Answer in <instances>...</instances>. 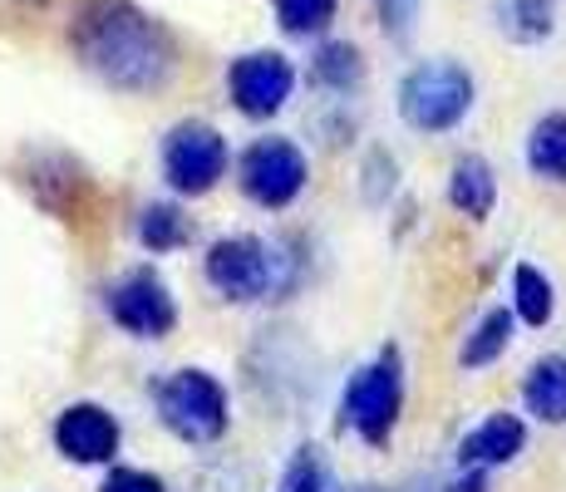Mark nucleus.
<instances>
[{
	"mask_svg": "<svg viewBox=\"0 0 566 492\" xmlns=\"http://www.w3.org/2000/svg\"><path fill=\"white\" fill-rule=\"evenodd\" d=\"M227 168V138L207 124H178L163 144V172L178 192H212Z\"/></svg>",
	"mask_w": 566,
	"mask_h": 492,
	"instance_id": "obj_5",
	"label": "nucleus"
},
{
	"mask_svg": "<svg viewBox=\"0 0 566 492\" xmlns=\"http://www.w3.org/2000/svg\"><path fill=\"white\" fill-rule=\"evenodd\" d=\"M108 315H114L118 331L138 335V341H163V335L178 325V305L172 291L163 286L154 271H134L108 291Z\"/></svg>",
	"mask_w": 566,
	"mask_h": 492,
	"instance_id": "obj_9",
	"label": "nucleus"
},
{
	"mask_svg": "<svg viewBox=\"0 0 566 492\" xmlns=\"http://www.w3.org/2000/svg\"><path fill=\"white\" fill-rule=\"evenodd\" d=\"M40 6H45V0H0V10H15V15L20 10H40Z\"/></svg>",
	"mask_w": 566,
	"mask_h": 492,
	"instance_id": "obj_24",
	"label": "nucleus"
},
{
	"mask_svg": "<svg viewBox=\"0 0 566 492\" xmlns=\"http://www.w3.org/2000/svg\"><path fill=\"white\" fill-rule=\"evenodd\" d=\"M522 443H527V429H522L517 414H488L459 443V458H463V468H503L522 453Z\"/></svg>",
	"mask_w": 566,
	"mask_h": 492,
	"instance_id": "obj_11",
	"label": "nucleus"
},
{
	"mask_svg": "<svg viewBox=\"0 0 566 492\" xmlns=\"http://www.w3.org/2000/svg\"><path fill=\"white\" fill-rule=\"evenodd\" d=\"M281 492H325V458L315 443H301L291 453L286 473H281Z\"/></svg>",
	"mask_w": 566,
	"mask_h": 492,
	"instance_id": "obj_21",
	"label": "nucleus"
},
{
	"mask_svg": "<svg viewBox=\"0 0 566 492\" xmlns=\"http://www.w3.org/2000/svg\"><path fill=\"white\" fill-rule=\"evenodd\" d=\"M158 419L178 439L212 443L227 429V389L207 369H178L172 379L158 385Z\"/></svg>",
	"mask_w": 566,
	"mask_h": 492,
	"instance_id": "obj_4",
	"label": "nucleus"
},
{
	"mask_svg": "<svg viewBox=\"0 0 566 492\" xmlns=\"http://www.w3.org/2000/svg\"><path fill=\"white\" fill-rule=\"evenodd\" d=\"M375 10H379V25H385L395 40H405L413 15H419V0H375Z\"/></svg>",
	"mask_w": 566,
	"mask_h": 492,
	"instance_id": "obj_22",
	"label": "nucleus"
},
{
	"mask_svg": "<svg viewBox=\"0 0 566 492\" xmlns=\"http://www.w3.org/2000/svg\"><path fill=\"white\" fill-rule=\"evenodd\" d=\"M527 168L537 178L566 182V114H547L527 138Z\"/></svg>",
	"mask_w": 566,
	"mask_h": 492,
	"instance_id": "obj_15",
	"label": "nucleus"
},
{
	"mask_svg": "<svg viewBox=\"0 0 566 492\" xmlns=\"http://www.w3.org/2000/svg\"><path fill=\"white\" fill-rule=\"evenodd\" d=\"M449 202L459 207L463 217H473V222H483V217L493 212L497 178H493V168H488L478 153H468V158L453 163V172H449Z\"/></svg>",
	"mask_w": 566,
	"mask_h": 492,
	"instance_id": "obj_12",
	"label": "nucleus"
},
{
	"mask_svg": "<svg viewBox=\"0 0 566 492\" xmlns=\"http://www.w3.org/2000/svg\"><path fill=\"white\" fill-rule=\"evenodd\" d=\"M345 492H385V488H369V483H360V488H345Z\"/></svg>",
	"mask_w": 566,
	"mask_h": 492,
	"instance_id": "obj_25",
	"label": "nucleus"
},
{
	"mask_svg": "<svg viewBox=\"0 0 566 492\" xmlns=\"http://www.w3.org/2000/svg\"><path fill=\"white\" fill-rule=\"evenodd\" d=\"M207 281L227 301H261L276 286V257L261 237H227L207 251Z\"/></svg>",
	"mask_w": 566,
	"mask_h": 492,
	"instance_id": "obj_6",
	"label": "nucleus"
},
{
	"mask_svg": "<svg viewBox=\"0 0 566 492\" xmlns=\"http://www.w3.org/2000/svg\"><path fill=\"white\" fill-rule=\"evenodd\" d=\"M311 74H315V84H321V90H331V94H350L355 84H360V74H365L360 50H355L350 40H331V45L315 50Z\"/></svg>",
	"mask_w": 566,
	"mask_h": 492,
	"instance_id": "obj_16",
	"label": "nucleus"
},
{
	"mask_svg": "<svg viewBox=\"0 0 566 492\" xmlns=\"http://www.w3.org/2000/svg\"><path fill=\"white\" fill-rule=\"evenodd\" d=\"M70 50L94 80L118 94H158L178 74V40L134 0H80Z\"/></svg>",
	"mask_w": 566,
	"mask_h": 492,
	"instance_id": "obj_1",
	"label": "nucleus"
},
{
	"mask_svg": "<svg viewBox=\"0 0 566 492\" xmlns=\"http://www.w3.org/2000/svg\"><path fill=\"white\" fill-rule=\"evenodd\" d=\"M513 301H517V315L527 325H547L552 311H557V295H552L547 271H537V266L522 261V266L513 271Z\"/></svg>",
	"mask_w": 566,
	"mask_h": 492,
	"instance_id": "obj_17",
	"label": "nucleus"
},
{
	"mask_svg": "<svg viewBox=\"0 0 566 492\" xmlns=\"http://www.w3.org/2000/svg\"><path fill=\"white\" fill-rule=\"evenodd\" d=\"M399 409H405V365H399V349L389 345V349H379V359L355 369V379L345 385V423L369 448H379L395 433Z\"/></svg>",
	"mask_w": 566,
	"mask_h": 492,
	"instance_id": "obj_3",
	"label": "nucleus"
},
{
	"mask_svg": "<svg viewBox=\"0 0 566 492\" xmlns=\"http://www.w3.org/2000/svg\"><path fill=\"white\" fill-rule=\"evenodd\" d=\"M522 399L542 423H566V355H547L527 369Z\"/></svg>",
	"mask_w": 566,
	"mask_h": 492,
	"instance_id": "obj_13",
	"label": "nucleus"
},
{
	"mask_svg": "<svg viewBox=\"0 0 566 492\" xmlns=\"http://www.w3.org/2000/svg\"><path fill=\"white\" fill-rule=\"evenodd\" d=\"M227 90H232V104L242 108L247 118H271L286 108L291 90H296V70H291L286 54L276 50H252L232 64L227 74Z\"/></svg>",
	"mask_w": 566,
	"mask_h": 492,
	"instance_id": "obj_8",
	"label": "nucleus"
},
{
	"mask_svg": "<svg viewBox=\"0 0 566 492\" xmlns=\"http://www.w3.org/2000/svg\"><path fill=\"white\" fill-rule=\"evenodd\" d=\"M507 345H513V315H507V311H488L483 321H478V331L468 335V345H463V369L493 365Z\"/></svg>",
	"mask_w": 566,
	"mask_h": 492,
	"instance_id": "obj_18",
	"label": "nucleus"
},
{
	"mask_svg": "<svg viewBox=\"0 0 566 492\" xmlns=\"http://www.w3.org/2000/svg\"><path fill=\"white\" fill-rule=\"evenodd\" d=\"M138 237H144L148 251H172V247L188 242L192 227H188V217H182L178 207L158 202V207H148V212L138 217Z\"/></svg>",
	"mask_w": 566,
	"mask_h": 492,
	"instance_id": "obj_19",
	"label": "nucleus"
},
{
	"mask_svg": "<svg viewBox=\"0 0 566 492\" xmlns=\"http://www.w3.org/2000/svg\"><path fill=\"white\" fill-rule=\"evenodd\" d=\"M306 188V158L291 138H261L242 153V192L261 207H286Z\"/></svg>",
	"mask_w": 566,
	"mask_h": 492,
	"instance_id": "obj_7",
	"label": "nucleus"
},
{
	"mask_svg": "<svg viewBox=\"0 0 566 492\" xmlns=\"http://www.w3.org/2000/svg\"><path fill=\"white\" fill-rule=\"evenodd\" d=\"M497 30L513 45H537L557 30V10H552V0H503L497 6Z\"/></svg>",
	"mask_w": 566,
	"mask_h": 492,
	"instance_id": "obj_14",
	"label": "nucleus"
},
{
	"mask_svg": "<svg viewBox=\"0 0 566 492\" xmlns=\"http://www.w3.org/2000/svg\"><path fill=\"white\" fill-rule=\"evenodd\" d=\"M99 492H168V488H163L154 473H144V468H114Z\"/></svg>",
	"mask_w": 566,
	"mask_h": 492,
	"instance_id": "obj_23",
	"label": "nucleus"
},
{
	"mask_svg": "<svg viewBox=\"0 0 566 492\" xmlns=\"http://www.w3.org/2000/svg\"><path fill=\"white\" fill-rule=\"evenodd\" d=\"M54 443L70 463H108L118 453V423L99 404H70L54 423Z\"/></svg>",
	"mask_w": 566,
	"mask_h": 492,
	"instance_id": "obj_10",
	"label": "nucleus"
},
{
	"mask_svg": "<svg viewBox=\"0 0 566 492\" xmlns=\"http://www.w3.org/2000/svg\"><path fill=\"white\" fill-rule=\"evenodd\" d=\"M340 0H276V20L286 35H321L335 20Z\"/></svg>",
	"mask_w": 566,
	"mask_h": 492,
	"instance_id": "obj_20",
	"label": "nucleus"
},
{
	"mask_svg": "<svg viewBox=\"0 0 566 492\" xmlns=\"http://www.w3.org/2000/svg\"><path fill=\"white\" fill-rule=\"evenodd\" d=\"M473 108V74L459 60H423L399 80V118L413 134H449Z\"/></svg>",
	"mask_w": 566,
	"mask_h": 492,
	"instance_id": "obj_2",
	"label": "nucleus"
}]
</instances>
